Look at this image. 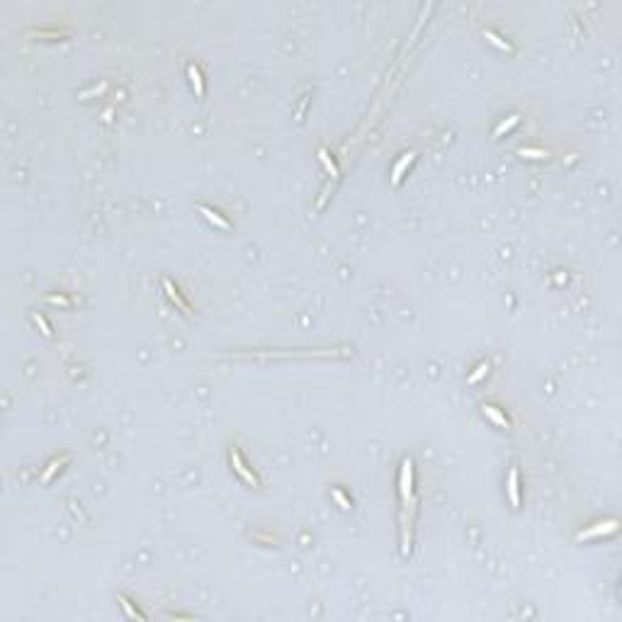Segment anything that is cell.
I'll return each mask as SVG.
<instances>
[{"label": "cell", "instance_id": "obj_13", "mask_svg": "<svg viewBox=\"0 0 622 622\" xmlns=\"http://www.w3.org/2000/svg\"><path fill=\"white\" fill-rule=\"evenodd\" d=\"M319 158H321L323 166L328 168V173H331L333 178H338V168H335V163L331 161V158H328V151H323V148H321V151H319Z\"/></svg>", "mask_w": 622, "mask_h": 622}, {"label": "cell", "instance_id": "obj_6", "mask_svg": "<svg viewBox=\"0 0 622 622\" xmlns=\"http://www.w3.org/2000/svg\"><path fill=\"white\" fill-rule=\"evenodd\" d=\"M481 411H484V416H489V418H491L493 423H496L499 428H511L508 418H506V416H503V413H501L499 409H496V406H491V403H484V406H481Z\"/></svg>", "mask_w": 622, "mask_h": 622}, {"label": "cell", "instance_id": "obj_2", "mask_svg": "<svg viewBox=\"0 0 622 622\" xmlns=\"http://www.w3.org/2000/svg\"><path fill=\"white\" fill-rule=\"evenodd\" d=\"M615 530H617V520H603V522H596L588 530H581L576 535V540H593V537H600V535H610Z\"/></svg>", "mask_w": 622, "mask_h": 622}, {"label": "cell", "instance_id": "obj_3", "mask_svg": "<svg viewBox=\"0 0 622 622\" xmlns=\"http://www.w3.org/2000/svg\"><path fill=\"white\" fill-rule=\"evenodd\" d=\"M231 464L236 466V472L241 474V479H243L245 484H251V486H258V477L245 466V462H243V457H241V452L236 450V447H231Z\"/></svg>", "mask_w": 622, "mask_h": 622}, {"label": "cell", "instance_id": "obj_11", "mask_svg": "<svg viewBox=\"0 0 622 622\" xmlns=\"http://www.w3.org/2000/svg\"><path fill=\"white\" fill-rule=\"evenodd\" d=\"M518 156H522V158H530V161H542V158H547V151H542V148H520L518 151Z\"/></svg>", "mask_w": 622, "mask_h": 622}, {"label": "cell", "instance_id": "obj_5", "mask_svg": "<svg viewBox=\"0 0 622 622\" xmlns=\"http://www.w3.org/2000/svg\"><path fill=\"white\" fill-rule=\"evenodd\" d=\"M413 158H416V153H413V151H409V153H403L399 158V163H396V166H394V170H391V182H394V185H399V182H401V175H403V170L413 163Z\"/></svg>", "mask_w": 622, "mask_h": 622}, {"label": "cell", "instance_id": "obj_16", "mask_svg": "<svg viewBox=\"0 0 622 622\" xmlns=\"http://www.w3.org/2000/svg\"><path fill=\"white\" fill-rule=\"evenodd\" d=\"M34 321H37V326L42 328V333L46 335V338H51V328H49V323H46L44 316H39V314H34Z\"/></svg>", "mask_w": 622, "mask_h": 622}, {"label": "cell", "instance_id": "obj_18", "mask_svg": "<svg viewBox=\"0 0 622 622\" xmlns=\"http://www.w3.org/2000/svg\"><path fill=\"white\" fill-rule=\"evenodd\" d=\"M119 603H122V608H124V610H127V615H132V617H144V615H141V612H139V610H134V608H132V603H129V600H127V598H119Z\"/></svg>", "mask_w": 622, "mask_h": 622}, {"label": "cell", "instance_id": "obj_15", "mask_svg": "<svg viewBox=\"0 0 622 622\" xmlns=\"http://www.w3.org/2000/svg\"><path fill=\"white\" fill-rule=\"evenodd\" d=\"M486 39H489L491 44H496L499 49H506V51H511V44H508L506 39H501V37H499L496 32H486Z\"/></svg>", "mask_w": 622, "mask_h": 622}, {"label": "cell", "instance_id": "obj_12", "mask_svg": "<svg viewBox=\"0 0 622 622\" xmlns=\"http://www.w3.org/2000/svg\"><path fill=\"white\" fill-rule=\"evenodd\" d=\"M66 462H68V457H64V459H54L51 464L46 466V472H44V474H42V481H44V484H46V481H49V479H51V477H54V474H56V472L61 469V464H66Z\"/></svg>", "mask_w": 622, "mask_h": 622}, {"label": "cell", "instance_id": "obj_4", "mask_svg": "<svg viewBox=\"0 0 622 622\" xmlns=\"http://www.w3.org/2000/svg\"><path fill=\"white\" fill-rule=\"evenodd\" d=\"M508 499L513 508H520V489H518V469L511 466L508 472Z\"/></svg>", "mask_w": 622, "mask_h": 622}, {"label": "cell", "instance_id": "obj_14", "mask_svg": "<svg viewBox=\"0 0 622 622\" xmlns=\"http://www.w3.org/2000/svg\"><path fill=\"white\" fill-rule=\"evenodd\" d=\"M486 372H489V362H481V365H479L477 369H474V372L469 375V379H466V382H469V384H477V382H479L481 377H484Z\"/></svg>", "mask_w": 622, "mask_h": 622}, {"label": "cell", "instance_id": "obj_17", "mask_svg": "<svg viewBox=\"0 0 622 622\" xmlns=\"http://www.w3.org/2000/svg\"><path fill=\"white\" fill-rule=\"evenodd\" d=\"M333 499L338 501V506H340V508H345V511L350 508V501L345 499V496H343V491H340V489H333Z\"/></svg>", "mask_w": 622, "mask_h": 622}, {"label": "cell", "instance_id": "obj_7", "mask_svg": "<svg viewBox=\"0 0 622 622\" xmlns=\"http://www.w3.org/2000/svg\"><path fill=\"white\" fill-rule=\"evenodd\" d=\"M188 76H190V83H192L195 92H197V98H202V95H204V80H202L200 68L195 66V64H190V66H188Z\"/></svg>", "mask_w": 622, "mask_h": 622}, {"label": "cell", "instance_id": "obj_8", "mask_svg": "<svg viewBox=\"0 0 622 622\" xmlns=\"http://www.w3.org/2000/svg\"><path fill=\"white\" fill-rule=\"evenodd\" d=\"M200 211H202V214H204V216H207V222H211V224H214V226H219V229H226V231L231 229V224L226 222V219H224V216H222V214H219V211L209 209V207H200Z\"/></svg>", "mask_w": 622, "mask_h": 622}, {"label": "cell", "instance_id": "obj_1", "mask_svg": "<svg viewBox=\"0 0 622 622\" xmlns=\"http://www.w3.org/2000/svg\"><path fill=\"white\" fill-rule=\"evenodd\" d=\"M399 489H401V499H403V503H409L411 496H413V462L411 459H403V462H401Z\"/></svg>", "mask_w": 622, "mask_h": 622}, {"label": "cell", "instance_id": "obj_19", "mask_svg": "<svg viewBox=\"0 0 622 622\" xmlns=\"http://www.w3.org/2000/svg\"><path fill=\"white\" fill-rule=\"evenodd\" d=\"M49 301H54V304H61V306H68V299H64V297H49Z\"/></svg>", "mask_w": 622, "mask_h": 622}, {"label": "cell", "instance_id": "obj_10", "mask_svg": "<svg viewBox=\"0 0 622 622\" xmlns=\"http://www.w3.org/2000/svg\"><path fill=\"white\" fill-rule=\"evenodd\" d=\"M163 287H166V292H168V297H170V299H173V301H175V304H178V306H180V309H182V311H190V306H188V301H185V299H182V297H180V294H178V289H175V287H173V282H170V279H163Z\"/></svg>", "mask_w": 622, "mask_h": 622}, {"label": "cell", "instance_id": "obj_9", "mask_svg": "<svg viewBox=\"0 0 622 622\" xmlns=\"http://www.w3.org/2000/svg\"><path fill=\"white\" fill-rule=\"evenodd\" d=\"M518 122H520V114H511L508 119H503V122H501L499 127L493 129V139H499V136H503L506 132H511V129H513V127H515Z\"/></svg>", "mask_w": 622, "mask_h": 622}]
</instances>
